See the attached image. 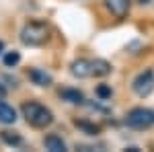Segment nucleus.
I'll list each match as a JSON object with an SVG mask.
<instances>
[{
  "mask_svg": "<svg viewBox=\"0 0 154 152\" xmlns=\"http://www.w3.org/2000/svg\"><path fill=\"white\" fill-rule=\"evenodd\" d=\"M74 126L78 129H82L84 134H88V136H97V134H101V126H97L93 121H86V119H74Z\"/></svg>",
  "mask_w": 154,
  "mask_h": 152,
  "instance_id": "nucleus-12",
  "label": "nucleus"
},
{
  "mask_svg": "<svg viewBox=\"0 0 154 152\" xmlns=\"http://www.w3.org/2000/svg\"><path fill=\"white\" fill-rule=\"evenodd\" d=\"M131 88H134V93L140 95V97H148L154 91V72L144 70L142 74H138L134 78V82H131Z\"/></svg>",
  "mask_w": 154,
  "mask_h": 152,
  "instance_id": "nucleus-4",
  "label": "nucleus"
},
{
  "mask_svg": "<svg viewBox=\"0 0 154 152\" xmlns=\"http://www.w3.org/2000/svg\"><path fill=\"white\" fill-rule=\"evenodd\" d=\"M105 4L115 19H125L130 12V0H105Z\"/></svg>",
  "mask_w": 154,
  "mask_h": 152,
  "instance_id": "nucleus-6",
  "label": "nucleus"
},
{
  "mask_svg": "<svg viewBox=\"0 0 154 152\" xmlns=\"http://www.w3.org/2000/svg\"><path fill=\"white\" fill-rule=\"evenodd\" d=\"M111 64L107 62V60H93V76L97 78H103L107 74H111Z\"/></svg>",
  "mask_w": 154,
  "mask_h": 152,
  "instance_id": "nucleus-11",
  "label": "nucleus"
},
{
  "mask_svg": "<svg viewBox=\"0 0 154 152\" xmlns=\"http://www.w3.org/2000/svg\"><path fill=\"white\" fill-rule=\"evenodd\" d=\"M0 138H2L4 144H8V146H23V136L19 132L4 129V132H0Z\"/></svg>",
  "mask_w": 154,
  "mask_h": 152,
  "instance_id": "nucleus-13",
  "label": "nucleus"
},
{
  "mask_svg": "<svg viewBox=\"0 0 154 152\" xmlns=\"http://www.w3.org/2000/svg\"><path fill=\"white\" fill-rule=\"evenodd\" d=\"M19 62H21V54H19V51H8V54L4 56V66H6V68L17 66Z\"/></svg>",
  "mask_w": 154,
  "mask_h": 152,
  "instance_id": "nucleus-14",
  "label": "nucleus"
},
{
  "mask_svg": "<svg viewBox=\"0 0 154 152\" xmlns=\"http://www.w3.org/2000/svg\"><path fill=\"white\" fill-rule=\"evenodd\" d=\"M49 39V27L45 23H39V21H31L21 29V41L29 47H37L43 45Z\"/></svg>",
  "mask_w": 154,
  "mask_h": 152,
  "instance_id": "nucleus-2",
  "label": "nucleus"
},
{
  "mask_svg": "<svg viewBox=\"0 0 154 152\" xmlns=\"http://www.w3.org/2000/svg\"><path fill=\"white\" fill-rule=\"evenodd\" d=\"M111 95H113V91H111V86H109V84H99V86H97V97H99L101 101L111 99Z\"/></svg>",
  "mask_w": 154,
  "mask_h": 152,
  "instance_id": "nucleus-15",
  "label": "nucleus"
},
{
  "mask_svg": "<svg viewBox=\"0 0 154 152\" xmlns=\"http://www.w3.org/2000/svg\"><path fill=\"white\" fill-rule=\"evenodd\" d=\"M125 123L134 129H146L154 126V109L148 107H134L125 115Z\"/></svg>",
  "mask_w": 154,
  "mask_h": 152,
  "instance_id": "nucleus-3",
  "label": "nucleus"
},
{
  "mask_svg": "<svg viewBox=\"0 0 154 152\" xmlns=\"http://www.w3.org/2000/svg\"><path fill=\"white\" fill-rule=\"evenodd\" d=\"M2 49H4V43H2V41H0V54H2Z\"/></svg>",
  "mask_w": 154,
  "mask_h": 152,
  "instance_id": "nucleus-18",
  "label": "nucleus"
},
{
  "mask_svg": "<svg viewBox=\"0 0 154 152\" xmlns=\"http://www.w3.org/2000/svg\"><path fill=\"white\" fill-rule=\"evenodd\" d=\"M23 117L33 128H48V126L54 123V113L45 105L35 103V101H29V103L23 105Z\"/></svg>",
  "mask_w": 154,
  "mask_h": 152,
  "instance_id": "nucleus-1",
  "label": "nucleus"
},
{
  "mask_svg": "<svg viewBox=\"0 0 154 152\" xmlns=\"http://www.w3.org/2000/svg\"><path fill=\"white\" fill-rule=\"evenodd\" d=\"M70 72L76 78H91L93 76V60H76V62H72Z\"/></svg>",
  "mask_w": 154,
  "mask_h": 152,
  "instance_id": "nucleus-5",
  "label": "nucleus"
},
{
  "mask_svg": "<svg viewBox=\"0 0 154 152\" xmlns=\"http://www.w3.org/2000/svg\"><path fill=\"white\" fill-rule=\"evenodd\" d=\"M29 80L33 84H37V86H51L54 78L45 70H41V68H31L29 70Z\"/></svg>",
  "mask_w": 154,
  "mask_h": 152,
  "instance_id": "nucleus-7",
  "label": "nucleus"
},
{
  "mask_svg": "<svg viewBox=\"0 0 154 152\" xmlns=\"http://www.w3.org/2000/svg\"><path fill=\"white\" fill-rule=\"evenodd\" d=\"M4 93H6V88H4V86H2V82H0V97H2Z\"/></svg>",
  "mask_w": 154,
  "mask_h": 152,
  "instance_id": "nucleus-16",
  "label": "nucleus"
},
{
  "mask_svg": "<svg viewBox=\"0 0 154 152\" xmlns=\"http://www.w3.org/2000/svg\"><path fill=\"white\" fill-rule=\"evenodd\" d=\"M43 146L51 152H66V142L60 138L58 134H49L45 136V140H43Z\"/></svg>",
  "mask_w": 154,
  "mask_h": 152,
  "instance_id": "nucleus-9",
  "label": "nucleus"
},
{
  "mask_svg": "<svg viewBox=\"0 0 154 152\" xmlns=\"http://www.w3.org/2000/svg\"><path fill=\"white\" fill-rule=\"evenodd\" d=\"M60 99L70 103V105H82L84 103V95L78 88H62L60 91Z\"/></svg>",
  "mask_w": 154,
  "mask_h": 152,
  "instance_id": "nucleus-8",
  "label": "nucleus"
},
{
  "mask_svg": "<svg viewBox=\"0 0 154 152\" xmlns=\"http://www.w3.org/2000/svg\"><path fill=\"white\" fill-rule=\"evenodd\" d=\"M140 4H148V2H152V0H138Z\"/></svg>",
  "mask_w": 154,
  "mask_h": 152,
  "instance_id": "nucleus-17",
  "label": "nucleus"
},
{
  "mask_svg": "<svg viewBox=\"0 0 154 152\" xmlns=\"http://www.w3.org/2000/svg\"><path fill=\"white\" fill-rule=\"evenodd\" d=\"M14 121H17L14 107L8 105L6 101H0V123H14Z\"/></svg>",
  "mask_w": 154,
  "mask_h": 152,
  "instance_id": "nucleus-10",
  "label": "nucleus"
}]
</instances>
